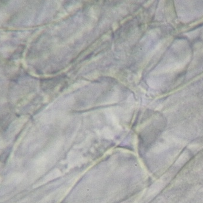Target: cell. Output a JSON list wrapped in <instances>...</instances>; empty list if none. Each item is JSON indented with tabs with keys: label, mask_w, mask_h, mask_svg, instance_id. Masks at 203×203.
<instances>
[{
	"label": "cell",
	"mask_w": 203,
	"mask_h": 203,
	"mask_svg": "<svg viewBox=\"0 0 203 203\" xmlns=\"http://www.w3.org/2000/svg\"><path fill=\"white\" fill-rule=\"evenodd\" d=\"M82 159L83 158L81 157V156L78 153L73 152H71L68 156V162L69 163V166L70 167H72L77 165L79 163L81 162Z\"/></svg>",
	"instance_id": "obj_1"
},
{
	"label": "cell",
	"mask_w": 203,
	"mask_h": 203,
	"mask_svg": "<svg viewBox=\"0 0 203 203\" xmlns=\"http://www.w3.org/2000/svg\"><path fill=\"white\" fill-rule=\"evenodd\" d=\"M61 175V170H59L58 169H55L54 170H53L49 174H48L45 179H47L48 181V180H51V179H55L58 176H60Z\"/></svg>",
	"instance_id": "obj_2"
},
{
	"label": "cell",
	"mask_w": 203,
	"mask_h": 203,
	"mask_svg": "<svg viewBox=\"0 0 203 203\" xmlns=\"http://www.w3.org/2000/svg\"><path fill=\"white\" fill-rule=\"evenodd\" d=\"M104 136L105 138L108 139H112L114 137V135L112 133V132H111L109 130H106L104 131Z\"/></svg>",
	"instance_id": "obj_3"
}]
</instances>
